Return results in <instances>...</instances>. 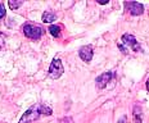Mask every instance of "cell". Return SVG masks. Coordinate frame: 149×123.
Instances as JSON below:
<instances>
[{"label": "cell", "instance_id": "1", "mask_svg": "<svg viewBox=\"0 0 149 123\" xmlns=\"http://www.w3.org/2000/svg\"><path fill=\"white\" fill-rule=\"evenodd\" d=\"M53 113L52 108H49L45 104H36L26 110V113L19 119V123H33L41 115H50Z\"/></svg>", "mask_w": 149, "mask_h": 123}, {"label": "cell", "instance_id": "2", "mask_svg": "<svg viewBox=\"0 0 149 123\" xmlns=\"http://www.w3.org/2000/svg\"><path fill=\"white\" fill-rule=\"evenodd\" d=\"M22 31L24 33V36L32 40H39L42 36V28L40 26H36V24H24L22 27Z\"/></svg>", "mask_w": 149, "mask_h": 123}, {"label": "cell", "instance_id": "3", "mask_svg": "<svg viewBox=\"0 0 149 123\" xmlns=\"http://www.w3.org/2000/svg\"><path fill=\"white\" fill-rule=\"evenodd\" d=\"M63 72H64V68H63L62 62L59 59H54L52 62L50 67H49V75H50V77L54 79H57L63 75Z\"/></svg>", "mask_w": 149, "mask_h": 123}, {"label": "cell", "instance_id": "4", "mask_svg": "<svg viewBox=\"0 0 149 123\" xmlns=\"http://www.w3.org/2000/svg\"><path fill=\"white\" fill-rule=\"evenodd\" d=\"M121 40H122L123 44H125L126 46H129V48H131L134 51H141L140 45H139V42L136 41V39L132 35L125 33V35H122V39Z\"/></svg>", "mask_w": 149, "mask_h": 123}, {"label": "cell", "instance_id": "5", "mask_svg": "<svg viewBox=\"0 0 149 123\" xmlns=\"http://www.w3.org/2000/svg\"><path fill=\"white\" fill-rule=\"evenodd\" d=\"M125 8H127V10H129V13L131 15H140L144 13V7L140 3H136V1L125 3Z\"/></svg>", "mask_w": 149, "mask_h": 123}, {"label": "cell", "instance_id": "6", "mask_svg": "<svg viewBox=\"0 0 149 123\" xmlns=\"http://www.w3.org/2000/svg\"><path fill=\"white\" fill-rule=\"evenodd\" d=\"M79 55H80V58H81L84 62L89 63V62H91L93 55H94L93 48H91L90 45H88V46H82V48L79 50Z\"/></svg>", "mask_w": 149, "mask_h": 123}, {"label": "cell", "instance_id": "7", "mask_svg": "<svg viewBox=\"0 0 149 123\" xmlns=\"http://www.w3.org/2000/svg\"><path fill=\"white\" fill-rule=\"evenodd\" d=\"M112 77H113V73H112V72H105V73H103V75L99 76L98 78L95 79L98 88H104L105 86L108 85V82H111Z\"/></svg>", "mask_w": 149, "mask_h": 123}, {"label": "cell", "instance_id": "8", "mask_svg": "<svg viewBox=\"0 0 149 123\" xmlns=\"http://www.w3.org/2000/svg\"><path fill=\"white\" fill-rule=\"evenodd\" d=\"M55 19H57V15L54 13H52V12H45V13L42 14V22L44 23H52V22H54Z\"/></svg>", "mask_w": 149, "mask_h": 123}, {"label": "cell", "instance_id": "9", "mask_svg": "<svg viewBox=\"0 0 149 123\" xmlns=\"http://www.w3.org/2000/svg\"><path fill=\"white\" fill-rule=\"evenodd\" d=\"M49 32H50V35L53 37H61V35H62L61 27L57 26V24H52V26L49 27Z\"/></svg>", "mask_w": 149, "mask_h": 123}, {"label": "cell", "instance_id": "10", "mask_svg": "<svg viewBox=\"0 0 149 123\" xmlns=\"http://www.w3.org/2000/svg\"><path fill=\"white\" fill-rule=\"evenodd\" d=\"M134 123H141V108H140V105L134 106Z\"/></svg>", "mask_w": 149, "mask_h": 123}, {"label": "cell", "instance_id": "11", "mask_svg": "<svg viewBox=\"0 0 149 123\" xmlns=\"http://www.w3.org/2000/svg\"><path fill=\"white\" fill-rule=\"evenodd\" d=\"M22 4H23V1H14V0H10V1H9V7H10V9H13V10L18 9Z\"/></svg>", "mask_w": 149, "mask_h": 123}, {"label": "cell", "instance_id": "12", "mask_svg": "<svg viewBox=\"0 0 149 123\" xmlns=\"http://www.w3.org/2000/svg\"><path fill=\"white\" fill-rule=\"evenodd\" d=\"M4 15H5V8L3 4H0V19H1Z\"/></svg>", "mask_w": 149, "mask_h": 123}, {"label": "cell", "instance_id": "13", "mask_svg": "<svg viewBox=\"0 0 149 123\" xmlns=\"http://www.w3.org/2000/svg\"><path fill=\"white\" fill-rule=\"evenodd\" d=\"M118 123H127V118H126V115H122L121 118L118 119Z\"/></svg>", "mask_w": 149, "mask_h": 123}, {"label": "cell", "instance_id": "14", "mask_svg": "<svg viewBox=\"0 0 149 123\" xmlns=\"http://www.w3.org/2000/svg\"><path fill=\"white\" fill-rule=\"evenodd\" d=\"M147 90L149 91V77H148V79H147Z\"/></svg>", "mask_w": 149, "mask_h": 123}]
</instances>
